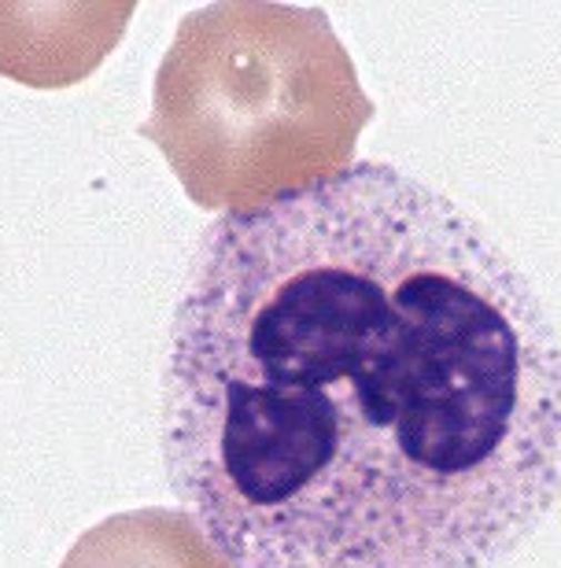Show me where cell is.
I'll list each match as a JSON object with an SVG mask.
<instances>
[{
  "label": "cell",
  "instance_id": "7a4b0ae2",
  "mask_svg": "<svg viewBox=\"0 0 561 568\" xmlns=\"http://www.w3.org/2000/svg\"><path fill=\"white\" fill-rule=\"evenodd\" d=\"M373 111L322 8L219 0L178 22L141 138L197 207L244 214L348 170Z\"/></svg>",
  "mask_w": 561,
  "mask_h": 568
},
{
  "label": "cell",
  "instance_id": "6da1fadb",
  "mask_svg": "<svg viewBox=\"0 0 561 568\" xmlns=\"http://www.w3.org/2000/svg\"><path fill=\"white\" fill-rule=\"evenodd\" d=\"M159 439L233 568H495L558 498V336L484 225L362 159L211 222Z\"/></svg>",
  "mask_w": 561,
  "mask_h": 568
},
{
  "label": "cell",
  "instance_id": "3957f363",
  "mask_svg": "<svg viewBox=\"0 0 561 568\" xmlns=\"http://www.w3.org/2000/svg\"><path fill=\"white\" fill-rule=\"evenodd\" d=\"M60 568H233L186 509L144 506L111 514L74 539Z\"/></svg>",
  "mask_w": 561,
  "mask_h": 568
}]
</instances>
